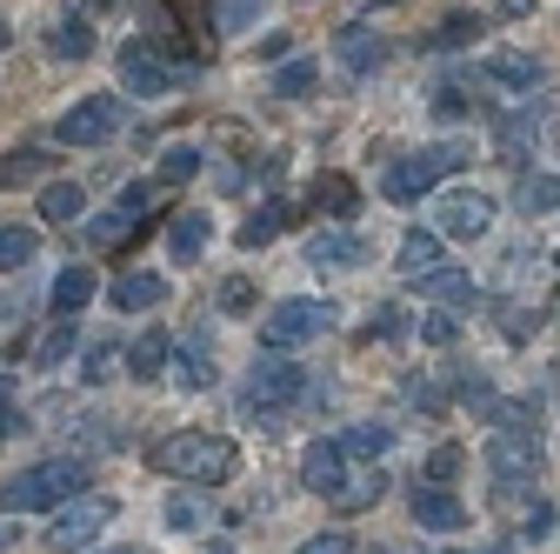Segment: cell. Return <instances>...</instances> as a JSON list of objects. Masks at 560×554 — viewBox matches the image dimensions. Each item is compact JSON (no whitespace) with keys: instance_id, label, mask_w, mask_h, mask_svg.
Instances as JSON below:
<instances>
[{"instance_id":"cell-1","label":"cell","mask_w":560,"mask_h":554,"mask_svg":"<svg viewBox=\"0 0 560 554\" xmlns=\"http://www.w3.org/2000/svg\"><path fill=\"white\" fill-rule=\"evenodd\" d=\"M148 468H154V474L200 481V488H221V481L241 474V448H234L228 435H194V428H180V435H161V441L148 448Z\"/></svg>"},{"instance_id":"cell-2","label":"cell","mask_w":560,"mask_h":554,"mask_svg":"<svg viewBox=\"0 0 560 554\" xmlns=\"http://www.w3.org/2000/svg\"><path fill=\"white\" fill-rule=\"evenodd\" d=\"M81 495H88V468L81 461H40V468L14 474L8 488H0V515H60Z\"/></svg>"},{"instance_id":"cell-3","label":"cell","mask_w":560,"mask_h":554,"mask_svg":"<svg viewBox=\"0 0 560 554\" xmlns=\"http://www.w3.org/2000/svg\"><path fill=\"white\" fill-rule=\"evenodd\" d=\"M467 168V148L460 141H434V148H420V154H407V161H394L387 168V181H381V194L394 200V207H413L420 194H434L447 174H460Z\"/></svg>"},{"instance_id":"cell-4","label":"cell","mask_w":560,"mask_h":554,"mask_svg":"<svg viewBox=\"0 0 560 554\" xmlns=\"http://www.w3.org/2000/svg\"><path fill=\"white\" fill-rule=\"evenodd\" d=\"M334 327V301H280L273 314H260V348L288 355V348H307V341H320Z\"/></svg>"},{"instance_id":"cell-5","label":"cell","mask_w":560,"mask_h":554,"mask_svg":"<svg viewBox=\"0 0 560 554\" xmlns=\"http://www.w3.org/2000/svg\"><path fill=\"white\" fill-rule=\"evenodd\" d=\"M120 515L114 495H81V501H67L60 515H47V547L54 554H81L88 541H101V528Z\"/></svg>"},{"instance_id":"cell-6","label":"cell","mask_w":560,"mask_h":554,"mask_svg":"<svg viewBox=\"0 0 560 554\" xmlns=\"http://www.w3.org/2000/svg\"><path fill=\"white\" fill-rule=\"evenodd\" d=\"M120 120H127V107L114 94H88V101H74V107L54 120V141L60 148H101V141H114V134H120Z\"/></svg>"},{"instance_id":"cell-7","label":"cell","mask_w":560,"mask_h":554,"mask_svg":"<svg viewBox=\"0 0 560 554\" xmlns=\"http://www.w3.org/2000/svg\"><path fill=\"white\" fill-rule=\"evenodd\" d=\"M174 81H187V67H174L161 47H148V41H120V88L127 94H140V101H161Z\"/></svg>"},{"instance_id":"cell-8","label":"cell","mask_w":560,"mask_h":554,"mask_svg":"<svg viewBox=\"0 0 560 554\" xmlns=\"http://www.w3.org/2000/svg\"><path fill=\"white\" fill-rule=\"evenodd\" d=\"M487 468H494L501 495H514L521 481H534V474H540V441H534V428H501L494 441H487Z\"/></svg>"},{"instance_id":"cell-9","label":"cell","mask_w":560,"mask_h":554,"mask_svg":"<svg viewBox=\"0 0 560 554\" xmlns=\"http://www.w3.org/2000/svg\"><path fill=\"white\" fill-rule=\"evenodd\" d=\"M307 394V374L301 368H288V361H260L254 374H247V388H241V401L247 407H260V414H280L288 401H301Z\"/></svg>"},{"instance_id":"cell-10","label":"cell","mask_w":560,"mask_h":554,"mask_svg":"<svg viewBox=\"0 0 560 554\" xmlns=\"http://www.w3.org/2000/svg\"><path fill=\"white\" fill-rule=\"evenodd\" d=\"M487 228H494V200L480 187H454L441 200V215H434V234H454V241H480Z\"/></svg>"},{"instance_id":"cell-11","label":"cell","mask_w":560,"mask_h":554,"mask_svg":"<svg viewBox=\"0 0 560 554\" xmlns=\"http://www.w3.org/2000/svg\"><path fill=\"white\" fill-rule=\"evenodd\" d=\"M334 54H340V67H347V74H374V67L387 60V41H381L368 21H347V27L334 34Z\"/></svg>"},{"instance_id":"cell-12","label":"cell","mask_w":560,"mask_h":554,"mask_svg":"<svg viewBox=\"0 0 560 554\" xmlns=\"http://www.w3.org/2000/svg\"><path fill=\"white\" fill-rule=\"evenodd\" d=\"M301 481H307L314 495L334 501V495L347 488V448H340V441H314V448L301 454Z\"/></svg>"},{"instance_id":"cell-13","label":"cell","mask_w":560,"mask_h":554,"mask_svg":"<svg viewBox=\"0 0 560 554\" xmlns=\"http://www.w3.org/2000/svg\"><path fill=\"white\" fill-rule=\"evenodd\" d=\"M174 381H180L187 394L214 388V348H207V327H200V321H194V327L180 334V355H174Z\"/></svg>"},{"instance_id":"cell-14","label":"cell","mask_w":560,"mask_h":554,"mask_svg":"<svg viewBox=\"0 0 560 554\" xmlns=\"http://www.w3.org/2000/svg\"><path fill=\"white\" fill-rule=\"evenodd\" d=\"M480 81L527 94V88H540V81H547V60H534V54H487V60H480Z\"/></svg>"},{"instance_id":"cell-15","label":"cell","mask_w":560,"mask_h":554,"mask_svg":"<svg viewBox=\"0 0 560 554\" xmlns=\"http://www.w3.org/2000/svg\"><path fill=\"white\" fill-rule=\"evenodd\" d=\"M394 267L407 274V281H434V274H441V234H434V228H407Z\"/></svg>"},{"instance_id":"cell-16","label":"cell","mask_w":560,"mask_h":554,"mask_svg":"<svg viewBox=\"0 0 560 554\" xmlns=\"http://www.w3.org/2000/svg\"><path fill=\"white\" fill-rule=\"evenodd\" d=\"M140 200H148V187H127V194L107 207V215L94 221V247H120V241L140 228Z\"/></svg>"},{"instance_id":"cell-17","label":"cell","mask_w":560,"mask_h":554,"mask_svg":"<svg viewBox=\"0 0 560 554\" xmlns=\"http://www.w3.org/2000/svg\"><path fill=\"white\" fill-rule=\"evenodd\" d=\"M307 261H314V267H354V261H368V241H361L354 228L307 234Z\"/></svg>"},{"instance_id":"cell-18","label":"cell","mask_w":560,"mask_h":554,"mask_svg":"<svg viewBox=\"0 0 560 554\" xmlns=\"http://www.w3.org/2000/svg\"><path fill=\"white\" fill-rule=\"evenodd\" d=\"M413 521L434 528V534H447V528H467V508L447 488H413Z\"/></svg>"},{"instance_id":"cell-19","label":"cell","mask_w":560,"mask_h":554,"mask_svg":"<svg viewBox=\"0 0 560 554\" xmlns=\"http://www.w3.org/2000/svg\"><path fill=\"white\" fill-rule=\"evenodd\" d=\"M47 47H54V60H88V54H94V27H88V14H81V8H67V14L54 21Z\"/></svg>"},{"instance_id":"cell-20","label":"cell","mask_w":560,"mask_h":554,"mask_svg":"<svg viewBox=\"0 0 560 554\" xmlns=\"http://www.w3.org/2000/svg\"><path fill=\"white\" fill-rule=\"evenodd\" d=\"M167 301V281L161 274H120L114 281V308L120 314H148V308H161Z\"/></svg>"},{"instance_id":"cell-21","label":"cell","mask_w":560,"mask_h":554,"mask_svg":"<svg viewBox=\"0 0 560 554\" xmlns=\"http://www.w3.org/2000/svg\"><path fill=\"white\" fill-rule=\"evenodd\" d=\"M207 234H214L207 207H187V215H174V228H167V254H174V261H200Z\"/></svg>"},{"instance_id":"cell-22","label":"cell","mask_w":560,"mask_h":554,"mask_svg":"<svg viewBox=\"0 0 560 554\" xmlns=\"http://www.w3.org/2000/svg\"><path fill=\"white\" fill-rule=\"evenodd\" d=\"M288 221H301V207H294V200H267L260 215H247V221H241V247H247V254H254V247H267Z\"/></svg>"},{"instance_id":"cell-23","label":"cell","mask_w":560,"mask_h":554,"mask_svg":"<svg viewBox=\"0 0 560 554\" xmlns=\"http://www.w3.org/2000/svg\"><path fill=\"white\" fill-rule=\"evenodd\" d=\"M88 301H94V267H67L60 281H54V301L47 308H54V321H67V314H81Z\"/></svg>"},{"instance_id":"cell-24","label":"cell","mask_w":560,"mask_h":554,"mask_svg":"<svg viewBox=\"0 0 560 554\" xmlns=\"http://www.w3.org/2000/svg\"><path fill=\"white\" fill-rule=\"evenodd\" d=\"M167 355H174V348H167V334L148 327V334H140L133 348H127V361H133L127 374H133V381H161V374H167Z\"/></svg>"},{"instance_id":"cell-25","label":"cell","mask_w":560,"mask_h":554,"mask_svg":"<svg viewBox=\"0 0 560 554\" xmlns=\"http://www.w3.org/2000/svg\"><path fill=\"white\" fill-rule=\"evenodd\" d=\"M81 207H88V194H81L74 181H47V187H40V215H47V228L81 221Z\"/></svg>"},{"instance_id":"cell-26","label":"cell","mask_w":560,"mask_h":554,"mask_svg":"<svg viewBox=\"0 0 560 554\" xmlns=\"http://www.w3.org/2000/svg\"><path fill=\"white\" fill-rule=\"evenodd\" d=\"M314 200L327 207L334 221H354V207H361V187L347 181V174H314Z\"/></svg>"},{"instance_id":"cell-27","label":"cell","mask_w":560,"mask_h":554,"mask_svg":"<svg viewBox=\"0 0 560 554\" xmlns=\"http://www.w3.org/2000/svg\"><path fill=\"white\" fill-rule=\"evenodd\" d=\"M47 148H14V154H0V194H8V187H27V181H40L47 174Z\"/></svg>"},{"instance_id":"cell-28","label":"cell","mask_w":560,"mask_h":554,"mask_svg":"<svg viewBox=\"0 0 560 554\" xmlns=\"http://www.w3.org/2000/svg\"><path fill=\"white\" fill-rule=\"evenodd\" d=\"M514 200H521V215H553L560 207V174H521Z\"/></svg>"},{"instance_id":"cell-29","label":"cell","mask_w":560,"mask_h":554,"mask_svg":"<svg viewBox=\"0 0 560 554\" xmlns=\"http://www.w3.org/2000/svg\"><path fill=\"white\" fill-rule=\"evenodd\" d=\"M40 254V234L34 228H0V274H14Z\"/></svg>"},{"instance_id":"cell-30","label":"cell","mask_w":560,"mask_h":554,"mask_svg":"<svg viewBox=\"0 0 560 554\" xmlns=\"http://www.w3.org/2000/svg\"><path fill=\"white\" fill-rule=\"evenodd\" d=\"M314 88H320V67H314V60H288V67L273 74V94H280V101H301V94H314Z\"/></svg>"},{"instance_id":"cell-31","label":"cell","mask_w":560,"mask_h":554,"mask_svg":"<svg viewBox=\"0 0 560 554\" xmlns=\"http://www.w3.org/2000/svg\"><path fill=\"white\" fill-rule=\"evenodd\" d=\"M474 34H480V14H447V21L428 34V47H434V54H454V47H467Z\"/></svg>"},{"instance_id":"cell-32","label":"cell","mask_w":560,"mask_h":554,"mask_svg":"<svg viewBox=\"0 0 560 554\" xmlns=\"http://www.w3.org/2000/svg\"><path fill=\"white\" fill-rule=\"evenodd\" d=\"M381 495H387V474H361V481H347V488L334 495V508H340V515H354V508H374Z\"/></svg>"},{"instance_id":"cell-33","label":"cell","mask_w":560,"mask_h":554,"mask_svg":"<svg viewBox=\"0 0 560 554\" xmlns=\"http://www.w3.org/2000/svg\"><path fill=\"white\" fill-rule=\"evenodd\" d=\"M460 468H467V448H460V441H441V448L428 454V488H447V481H460Z\"/></svg>"},{"instance_id":"cell-34","label":"cell","mask_w":560,"mask_h":554,"mask_svg":"<svg viewBox=\"0 0 560 554\" xmlns=\"http://www.w3.org/2000/svg\"><path fill=\"white\" fill-rule=\"evenodd\" d=\"M67 348H74V321H54V327L34 334V361H40V368H54Z\"/></svg>"},{"instance_id":"cell-35","label":"cell","mask_w":560,"mask_h":554,"mask_svg":"<svg viewBox=\"0 0 560 554\" xmlns=\"http://www.w3.org/2000/svg\"><path fill=\"white\" fill-rule=\"evenodd\" d=\"M340 448L374 461V454H387V448H394V428H381V422H361V428H347V441H340Z\"/></svg>"},{"instance_id":"cell-36","label":"cell","mask_w":560,"mask_h":554,"mask_svg":"<svg viewBox=\"0 0 560 554\" xmlns=\"http://www.w3.org/2000/svg\"><path fill=\"white\" fill-rule=\"evenodd\" d=\"M434 301H474V274H460V267H441L434 281H420Z\"/></svg>"},{"instance_id":"cell-37","label":"cell","mask_w":560,"mask_h":554,"mask_svg":"<svg viewBox=\"0 0 560 554\" xmlns=\"http://www.w3.org/2000/svg\"><path fill=\"white\" fill-rule=\"evenodd\" d=\"M200 161H207L200 148H167V154H161V181H167V187H180V181H194V174H200Z\"/></svg>"},{"instance_id":"cell-38","label":"cell","mask_w":560,"mask_h":554,"mask_svg":"<svg viewBox=\"0 0 560 554\" xmlns=\"http://www.w3.org/2000/svg\"><path fill=\"white\" fill-rule=\"evenodd\" d=\"M167 528H180V534L207 528V501H200V495H174V501H167Z\"/></svg>"},{"instance_id":"cell-39","label":"cell","mask_w":560,"mask_h":554,"mask_svg":"<svg viewBox=\"0 0 560 554\" xmlns=\"http://www.w3.org/2000/svg\"><path fill=\"white\" fill-rule=\"evenodd\" d=\"M81 361H88V368H81V381H107V374H114V361H120V348H114V341H94Z\"/></svg>"},{"instance_id":"cell-40","label":"cell","mask_w":560,"mask_h":554,"mask_svg":"<svg viewBox=\"0 0 560 554\" xmlns=\"http://www.w3.org/2000/svg\"><path fill=\"white\" fill-rule=\"evenodd\" d=\"M420 341H428V348H454V341H460V321H454V314H428V321H420Z\"/></svg>"},{"instance_id":"cell-41","label":"cell","mask_w":560,"mask_h":554,"mask_svg":"<svg viewBox=\"0 0 560 554\" xmlns=\"http://www.w3.org/2000/svg\"><path fill=\"white\" fill-rule=\"evenodd\" d=\"M534 327H540V314H534V308H521V301H508V308H501V334H508V341H527Z\"/></svg>"},{"instance_id":"cell-42","label":"cell","mask_w":560,"mask_h":554,"mask_svg":"<svg viewBox=\"0 0 560 554\" xmlns=\"http://www.w3.org/2000/svg\"><path fill=\"white\" fill-rule=\"evenodd\" d=\"M221 308H228V314H247V308H254V281H247V274L221 281Z\"/></svg>"},{"instance_id":"cell-43","label":"cell","mask_w":560,"mask_h":554,"mask_svg":"<svg viewBox=\"0 0 560 554\" xmlns=\"http://www.w3.org/2000/svg\"><path fill=\"white\" fill-rule=\"evenodd\" d=\"M294 554H354V534H340V528H334V534H314V541H301Z\"/></svg>"},{"instance_id":"cell-44","label":"cell","mask_w":560,"mask_h":554,"mask_svg":"<svg viewBox=\"0 0 560 554\" xmlns=\"http://www.w3.org/2000/svg\"><path fill=\"white\" fill-rule=\"evenodd\" d=\"M400 394H407V401H413L420 414H441V388H434V381H407Z\"/></svg>"},{"instance_id":"cell-45","label":"cell","mask_w":560,"mask_h":554,"mask_svg":"<svg viewBox=\"0 0 560 554\" xmlns=\"http://www.w3.org/2000/svg\"><path fill=\"white\" fill-rule=\"evenodd\" d=\"M434 114H441V120H467V94H460V88H441V94H434Z\"/></svg>"},{"instance_id":"cell-46","label":"cell","mask_w":560,"mask_h":554,"mask_svg":"<svg viewBox=\"0 0 560 554\" xmlns=\"http://www.w3.org/2000/svg\"><path fill=\"white\" fill-rule=\"evenodd\" d=\"M260 60H280V67H288V60H294V34H267V41H260Z\"/></svg>"},{"instance_id":"cell-47","label":"cell","mask_w":560,"mask_h":554,"mask_svg":"<svg viewBox=\"0 0 560 554\" xmlns=\"http://www.w3.org/2000/svg\"><path fill=\"white\" fill-rule=\"evenodd\" d=\"M547 534H553V508L534 501V515H527V541H547Z\"/></svg>"},{"instance_id":"cell-48","label":"cell","mask_w":560,"mask_h":554,"mask_svg":"<svg viewBox=\"0 0 560 554\" xmlns=\"http://www.w3.org/2000/svg\"><path fill=\"white\" fill-rule=\"evenodd\" d=\"M254 21V0H228V8H221V27H247Z\"/></svg>"},{"instance_id":"cell-49","label":"cell","mask_w":560,"mask_h":554,"mask_svg":"<svg viewBox=\"0 0 560 554\" xmlns=\"http://www.w3.org/2000/svg\"><path fill=\"white\" fill-rule=\"evenodd\" d=\"M8 401H14V381L0 374V441H8Z\"/></svg>"},{"instance_id":"cell-50","label":"cell","mask_w":560,"mask_h":554,"mask_svg":"<svg viewBox=\"0 0 560 554\" xmlns=\"http://www.w3.org/2000/svg\"><path fill=\"white\" fill-rule=\"evenodd\" d=\"M494 14H501V21H521V14H534V0H501Z\"/></svg>"},{"instance_id":"cell-51","label":"cell","mask_w":560,"mask_h":554,"mask_svg":"<svg viewBox=\"0 0 560 554\" xmlns=\"http://www.w3.org/2000/svg\"><path fill=\"white\" fill-rule=\"evenodd\" d=\"M81 8H94V14H114V8H120V0H81Z\"/></svg>"},{"instance_id":"cell-52","label":"cell","mask_w":560,"mask_h":554,"mask_svg":"<svg viewBox=\"0 0 560 554\" xmlns=\"http://www.w3.org/2000/svg\"><path fill=\"white\" fill-rule=\"evenodd\" d=\"M8 41H14V27H8V21H0V54H8Z\"/></svg>"},{"instance_id":"cell-53","label":"cell","mask_w":560,"mask_h":554,"mask_svg":"<svg viewBox=\"0 0 560 554\" xmlns=\"http://www.w3.org/2000/svg\"><path fill=\"white\" fill-rule=\"evenodd\" d=\"M207 554H234V547H228V541H214V547H207Z\"/></svg>"},{"instance_id":"cell-54","label":"cell","mask_w":560,"mask_h":554,"mask_svg":"<svg viewBox=\"0 0 560 554\" xmlns=\"http://www.w3.org/2000/svg\"><path fill=\"white\" fill-rule=\"evenodd\" d=\"M368 8H394V0H368Z\"/></svg>"},{"instance_id":"cell-55","label":"cell","mask_w":560,"mask_h":554,"mask_svg":"<svg viewBox=\"0 0 560 554\" xmlns=\"http://www.w3.org/2000/svg\"><path fill=\"white\" fill-rule=\"evenodd\" d=\"M480 554H508V547H480Z\"/></svg>"},{"instance_id":"cell-56","label":"cell","mask_w":560,"mask_h":554,"mask_svg":"<svg viewBox=\"0 0 560 554\" xmlns=\"http://www.w3.org/2000/svg\"><path fill=\"white\" fill-rule=\"evenodd\" d=\"M114 554H140V547H114Z\"/></svg>"},{"instance_id":"cell-57","label":"cell","mask_w":560,"mask_h":554,"mask_svg":"<svg viewBox=\"0 0 560 554\" xmlns=\"http://www.w3.org/2000/svg\"><path fill=\"white\" fill-rule=\"evenodd\" d=\"M553 141H560V127H553Z\"/></svg>"}]
</instances>
